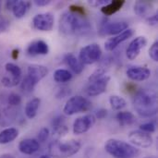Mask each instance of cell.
Returning <instances> with one entry per match:
<instances>
[{"mask_svg": "<svg viewBox=\"0 0 158 158\" xmlns=\"http://www.w3.org/2000/svg\"><path fill=\"white\" fill-rule=\"evenodd\" d=\"M59 31L65 35L82 36L92 31L91 22L84 17L72 12H65L59 19Z\"/></svg>", "mask_w": 158, "mask_h": 158, "instance_id": "cell-1", "label": "cell"}, {"mask_svg": "<svg viewBox=\"0 0 158 158\" xmlns=\"http://www.w3.org/2000/svg\"><path fill=\"white\" fill-rule=\"evenodd\" d=\"M133 106L136 112L144 118H150L157 113V94L152 90H141L133 97Z\"/></svg>", "mask_w": 158, "mask_h": 158, "instance_id": "cell-2", "label": "cell"}, {"mask_svg": "<svg viewBox=\"0 0 158 158\" xmlns=\"http://www.w3.org/2000/svg\"><path fill=\"white\" fill-rule=\"evenodd\" d=\"M105 149L114 158H135L140 155V150L135 146L118 139L108 140Z\"/></svg>", "mask_w": 158, "mask_h": 158, "instance_id": "cell-3", "label": "cell"}, {"mask_svg": "<svg viewBox=\"0 0 158 158\" xmlns=\"http://www.w3.org/2000/svg\"><path fill=\"white\" fill-rule=\"evenodd\" d=\"M81 143L76 140L67 142L56 141L49 145V152L55 157L68 158L76 155L81 150Z\"/></svg>", "mask_w": 158, "mask_h": 158, "instance_id": "cell-4", "label": "cell"}, {"mask_svg": "<svg viewBox=\"0 0 158 158\" xmlns=\"http://www.w3.org/2000/svg\"><path fill=\"white\" fill-rule=\"evenodd\" d=\"M91 106L92 103L87 98L81 95H77L70 97L67 101L63 108V112L68 116H72L78 113L86 112L91 108Z\"/></svg>", "mask_w": 158, "mask_h": 158, "instance_id": "cell-5", "label": "cell"}, {"mask_svg": "<svg viewBox=\"0 0 158 158\" xmlns=\"http://www.w3.org/2000/svg\"><path fill=\"white\" fill-rule=\"evenodd\" d=\"M102 57V49L97 44H91L82 47L80 51L79 59L83 65H92L98 62Z\"/></svg>", "mask_w": 158, "mask_h": 158, "instance_id": "cell-6", "label": "cell"}, {"mask_svg": "<svg viewBox=\"0 0 158 158\" xmlns=\"http://www.w3.org/2000/svg\"><path fill=\"white\" fill-rule=\"evenodd\" d=\"M129 140L133 144V146L135 145L143 149L151 147L154 143V139L151 134L143 132L140 130L131 131L129 134Z\"/></svg>", "mask_w": 158, "mask_h": 158, "instance_id": "cell-7", "label": "cell"}, {"mask_svg": "<svg viewBox=\"0 0 158 158\" xmlns=\"http://www.w3.org/2000/svg\"><path fill=\"white\" fill-rule=\"evenodd\" d=\"M54 22H55L54 16L49 12L37 14L32 19L33 27L36 30L41 31H52V29L54 27Z\"/></svg>", "mask_w": 158, "mask_h": 158, "instance_id": "cell-8", "label": "cell"}, {"mask_svg": "<svg viewBox=\"0 0 158 158\" xmlns=\"http://www.w3.org/2000/svg\"><path fill=\"white\" fill-rule=\"evenodd\" d=\"M129 29V24L125 21H114V22H104L99 30V33L102 36L118 35L124 31Z\"/></svg>", "mask_w": 158, "mask_h": 158, "instance_id": "cell-9", "label": "cell"}, {"mask_svg": "<svg viewBox=\"0 0 158 158\" xmlns=\"http://www.w3.org/2000/svg\"><path fill=\"white\" fill-rule=\"evenodd\" d=\"M109 81H110V77L105 75L104 77H102L96 81H90L85 90L86 94L89 96H97V95L104 94L106 91Z\"/></svg>", "mask_w": 158, "mask_h": 158, "instance_id": "cell-10", "label": "cell"}, {"mask_svg": "<svg viewBox=\"0 0 158 158\" xmlns=\"http://www.w3.org/2000/svg\"><path fill=\"white\" fill-rule=\"evenodd\" d=\"M96 118L94 115H86L78 118L73 123V133L76 135L83 134L90 131L95 123Z\"/></svg>", "mask_w": 158, "mask_h": 158, "instance_id": "cell-11", "label": "cell"}, {"mask_svg": "<svg viewBox=\"0 0 158 158\" xmlns=\"http://www.w3.org/2000/svg\"><path fill=\"white\" fill-rule=\"evenodd\" d=\"M146 44L147 40L144 36H138L133 39L127 48V57L130 60H134L135 58H137V56L141 53V50L146 45Z\"/></svg>", "mask_w": 158, "mask_h": 158, "instance_id": "cell-12", "label": "cell"}, {"mask_svg": "<svg viewBox=\"0 0 158 158\" xmlns=\"http://www.w3.org/2000/svg\"><path fill=\"white\" fill-rule=\"evenodd\" d=\"M133 34H134V31L132 29H127L123 32H121V33H119V34H118V35H116V36H114L112 38H109L105 43L106 50V51L115 50L120 44H122L123 42H125L126 40L131 38Z\"/></svg>", "mask_w": 158, "mask_h": 158, "instance_id": "cell-13", "label": "cell"}, {"mask_svg": "<svg viewBox=\"0 0 158 158\" xmlns=\"http://www.w3.org/2000/svg\"><path fill=\"white\" fill-rule=\"evenodd\" d=\"M126 74L129 79L134 81H143L150 78L151 70L146 67H131L127 69Z\"/></svg>", "mask_w": 158, "mask_h": 158, "instance_id": "cell-14", "label": "cell"}, {"mask_svg": "<svg viewBox=\"0 0 158 158\" xmlns=\"http://www.w3.org/2000/svg\"><path fill=\"white\" fill-rule=\"evenodd\" d=\"M48 74V69L43 65L32 64L28 67L27 76L35 83L37 84L41 80H43Z\"/></svg>", "mask_w": 158, "mask_h": 158, "instance_id": "cell-15", "label": "cell"}, {"mask_svg": "<svg viewBox=\"0 0 158 158\" xmlns=\"http://www.w3.org/2000/svg\"><path fill=\"white\" fill-rule=\"evenodd\" d=\"M49 52L48 44L43 40H36L31 42L27 47V53L30 56H44Z\"/></svg>", "mask_w": 158, "mask_h": 158, "instance_id": "cell-16", "label": "cell"}, {"mask_svg": "<svg viewBox=\"0 0 158 158\" xmlns=\"http://www.w3.org/2000/svg\"><path fill=\"white\" fill-rule=\"evenodd\" d=\"M40 149V143L35 139H25L19 142V151L23 155H33Z\"/></svg>", "mask_w": 158, "mask_h": 158, "instance_id": "cell-17", "label": "cell"}, {"mask_svg": "<svg viewBox=\"0 0 158 158\" xmlns=\"http://www.w3.org/2000/svg\"><path fill=\"white\" fill-rule=\"evenodd\" d=\"M51 125H52L53 132L58 137L66 135L69 131V128L66 124V118L61 115L55 117L51 122Z\"/></svg>", "mask_w": 158, "mask_h": 158, "instance_id": "cell-18", "label": "cell"}, {"mask_svg": "<svg viewBox=\"0 0 158 158\" xmlns=\"http://www.w3.org/2000/svg\"><path fill=\"white\" fill-rule=\"evenodd\" d=\"M64 62L70 68L75 74H81L84 69V65L72 53H67L64 56Z\"/></svg>", "mask_w": 158, "mask_h": 158, "instance_id": "cell-19", "label": "cell"}, {"mask_svg": "<svg viewBox=\"0 0 158 158\" xmlns=\"http://www.w3.org/2000/svg\"><path fill=\"white\" fill-rule=\"evenodd\" d=\"M124 4H125V0H113L110 1L107 5L102 6L101 11L106 16H111L117 13L118 11H119L124 6Z\"/></svg>", "mask_w": 158, "mask_h": 158, "instance_id": "cell-20", "label": "cell"}, {"mask_svg": "<svg viewBox=\"0 0 158 158\" xmlns=\"http://www.w3.org/2000/svg\"><path fill=\"white\" fill-rule=\"evenodd\" d=\"M116 118L118 120V122L119 123L120 126L124 127V126H130V125H133L136 123L137 118L136 117L129 111H120L117 114Z\"/></svg>", "mask_w": 158, "mask_h": 158, "instance_id": "cell-21", "label": "cell"}, {"mask_svg": "<svg viewBox=\"0 0 158 158\" xmlns=\"http://www.w3.org/2000/svg\"><path fill=\"white\" fill-rule=\"evenodd\" d=\"M19 136V131L16 128H7L0 131V144H7L13 142Z\"/></svg>", "mask_w": 158, "mask_h": 158, "instance_id": "cell-22", "label": "cell"}, {"mask_svg": "<svg viewBox=\"0 0 158 158\" xmlns=\"http://www.w3.org/2000/svg\"><path fill=\"white\" fill-rule=\"evenodd\" d=\"M41 104V100L39 98H32L31 100H30L25 106V115L28 118L32 119L36 117L37 115V111L39 109Z\"/></svg>", "mask_w": 158, "mask_h": 158, "instance_id": "cell-23", "label": "cell"}, {"mask_svg": "<svg viewBox=\"0 0 158 158\" xmlns=\"http://www.w3.org/2000/svg\"><path fill=\"white\" fill-rule=\"evenodd\" d=\"M30 2H27V1H16L13 8H12V12L14 14V16L17 18V19H21L23 18L27 11L29 10V7H30Z\"/></svg>", "mask_w": 158, "mask_h": 158, "instance_id": "cell-24", "label": "cell"}, {"mask_svg": "<svg viewBox=\"0 0 158 158\" xmlns=\"http://www.w3.org/2000/svg\"><path fill=\"white\" fill-rule=\"evenodd\" d=\"M153 6L149 1H137L134 5V11L138 16L145 17L151 11Z\"/></svg>", "mask_w": 158, "mask_h": 158, "instance_id": "cell-25", "label": "cell"}, {"mask_svg": "<svg viewBox=\"0 0 158 158\" xmlns=\"http://www.w3.org/2000/svg\"><path fill=\"white\" fill-rule=\"evenodd\" d=\"M71 79H72V74L68 69H56L54 73V80L58 83L68 82Z\"/></svg>", "mask_w": 158, "mask_h": 158, "instance_id": "cell-26", "label": "cell"}, {"mask_svg": "<svg viewBox=\"0 0 158 158\" xmlns=\"http://www.w3.org/2000/svg\"><path fill=\"white\" fill-rule=\"evenodd\" d=\"M109 103L111 107L115 110H121L127 106L126 100L118 95H111L109 97Z\"/></svg>", "mask_w": 158, "mask_h": 158, "instance_id": "cell-27", "label": "cell"}, {"mask_svg": "<svg viewBox=\"0 0 158 158\" xmlns=\"http://www.w3.org/2000/svg\"><path fill=\"white\" fill-rule=\"evenodd\" d=\"M6 71L10 74V77L16 78V79H21V69L19 66H17L14 63H6L5 65Z\"/></svg>", "mask_w": 158, "mask_h": 158, "instance_id": "cell-28", "label": "cell"}, {"mask_svg": "<svg viewBox=\"0 0 158 158\" xmlns=\"http://www.w3.org/2000/svg\"><path fill=\"white\" fill-rule=\"evenodd\" d=\"M35 86H36V84L27 75L24 77V79L20 82V88H21V90L24 91V92H27V93L31 92L34 89Z\"/></svg>", "mask_w": 158, "mask_h": 158, "instance_id": "cell-29", "label": "cell"}, {"mask_svg": "<svg viewBox=\"0 0 158 158\" xmlns=\"http://www.w3.org/2000/svg\"><path fill=\"white\" fill-rule=\"evenodd\" d=\"M20 80L21 79H16V78H12V77H10V78L9 77H4L1 80V82L5 87L11 88V87H14V86L18 85L20 82Z\"/></svg>", "mask_w": 158, "mask_h": 158, "instance_id": "cell-30", "label": "cell"}, {"mask_svg": "<svg viewBox=\"0 0 158 158\" xmlns=\"http://www.w3.org/2000/svg\"><path fill=\"white\" fill-rule=\"evenodd\" d=\"M105 68H106V67H100V68L96 69L93 72V74L89 77V82H90V81H96V80H98V79H100V78L104 77L105 74H106V69H105Z\"/></svg>", "mask_w": 158, "mask_h": 158, "instance_id": "cell-31", "label": "cell"}, {"mask_svg": "<svg viewBox=\"0 0 158 158\" xmlns=\"http://www.w3.org/2000/svg\"><path fill=\"white\" fill-rule=\"evenodd\" d=\"M7 103H8V105L12 106H17L20 105L21 97L19 94H18L16 93H11L7 97Z\"/></svg>", "mask_w": 158, "mask_h": 158, "instance_id": "cell-32", "label": "cell"}, {"mask_svg": "<svg viewBox=\"0 0 158 158\" xmlns=\"http://www.w3.org/2000/svg\"><path fill=\"white\" fill-rule=\"evenodd\" d=\"M49 134L50 131L47 128H42L40 130V131L38 132V136H37V141L38 143H45L47 141V139L49 138Z\"/></svg>", "mask_w": 158, "mask_h": 158, "instance_id": "cell-33", "label": "cell"}, {"mask_svg": "<svg viewBox=\"0 0 158 158\" xmlns=\"http://www.w3.org/2000/svg\"><path fill=\"white\" fill-rule=\"evenodd\" d=\"M156 124L154 122H147V123H143L140 126V131L146 132V133H153L156 131Z\"/></svg>", "mask_w": 158, "mask_h": 158, "instance_id": "cell-34", "label": "cell"}, {"mask_svg": "<svg viewBox=\"0 0 158 158\" xmlns=\"http://www.w3.org/2000/svg\"><path fill=\"white\" fill-rule=\"evenodd\" d=\"M149 56H150V57H151L154 61L157 62L158 61V41H156V42L152 44V46L150 47V49H149Z\"/></svg>", "mask_w": 158, "mask_h": 158, "instance_id": "cell-35", "label": "cell"}, {"mask_svg": "<svg viewBox=\"0 0 158 158\" xmlns=\"http://www.w3.org/2000/svg\"><path fill=\"white\" fill-rule=\"evenodd\" d=\"M111 0H89L88 3L90 6L94 7H98V6H104L107 5Z\"/></svg>", "mask_w": 158, "mask_h": 158, "instance_id": "cell-36", "label": "cell"}, {"mask_svg": "<svg viewBox=\"0 0 158 158\" xmlns=\"http://www.w3.org/2000/svg\"><path fill=\"white\" fill-rule=\"evenodd\" d=\"M69 10L70 12L74 13V14H78V15H81V16H85V11H84V8L80 6H77V5H71L69 6Z\"/></svg>", "mask_w": 158, "mask_h": 158, "instance_id": "cell-37", "label": "cell"}, {"mask_svg": "<svg viewBox=\"0 0 158 158\" xmlns=\"http://www.w3.org/2000/svg\"><path fill=\"white\" fill-rule=\"evenodd\" d=\"M69 94H70V90L68 87H61V88H59V90L56 95L57 98H64V97L68 96Z\"/></svg>", "mask_w": 158, "mask_h": 158, "instance_id": "cell-38", "label": "cell"}, {"mask_svg": "<svg viewBox=\"0 0 158 158\" xmlns=\"http://www.w3.org/2000/svg\"><path fill=\"white\" fill-rule=\"evenodd\" d=\"M9 20L6 18H0V32H4L7 31L9 28Z\"/></svg>", "mask_w": 158, "mask_h": 158, "instance_id": "cell-39", "label": "cell"}, {"mask_svg": "<svg viewBox=\"0 0 158 158\" xmlns=\"http://www.w3.org/2000/svg\"><path fill=\"white\" fill-rule=\"evenodd\" d=\"M146 23L150 26H156L158 24V15L157 13L154 14L153 16H150L146 18Z\"/></svg>", "mask_w": 158, "mask_h": 158, "instance_id": "cell-40", "label": "cell"}, {"mask_svg": "<svg viewBox=\"0 0 158 158\" xmlns=\"http://www.w3.org/2000/svg\"><path fill=\"white\" fill-rule=\"evenodd\" d=\"M106 115H107V110L104 109V108H100V109H98L96 111L94 118H98V119H103V118H105L106 117Z\"/></svg>", "mask_w": 158, "mask_h": 158, "instance_id": "cell-41", "label": "cell"}, {"mask_svg": "<svg viewBox=\"0 0 158 158\" xmlns=\"http://www.w3.org/2000/svg\"><path fill=\"white\" fill-rule=\"evenodd\" d=\"M51 3L50 0H34V4L38 6H45Z\"/></svg>", "mask_w": 158, "mask_h": 158, "instance_id": "cell-42", "label": "cell"}, {"mask_svg": "<svg viewBox=\"0 0 158 158\" xmlns=\"http://www.w3.org/2000/svg\"><path fill=\"white\" fill-rule=\"evenodd\" d=\"M15 3H16V0L6 1V8H7V9H11V10H12V8H13V6H14Z\"/></svg>", "mask_w": 158, "mask_h": 158, "instance_id": "cell-43", "label": "cell"}, {"mask_svg": "<svg viewBox=\"0 0 158 158\" xmlns=\"http://www.w3.org/2000/svg\"><path fill=\"white\" fill-rule=\"evenodd\" d=\"M0 158H15V156L10 154H3L0 156Z\"/></svg>", "mask_w": 158, "mask_h": 158, "instance_id": "cell-44", "label": "cell"}, {"mask_svg": "<svg viewBox=\"0 0 158 158\" xmlns=\"http://www.w3.org/2000/svg\"><path fill=\"white\" fill-rule=\"evenodd\" d=\"M18 56H19V50H18V49H15V50L13 51L12 56H13L14 59H16V58H18Z\"/></svg>", "mask_w": 158, "mask_h": 158, "instance_id": "cell-45", "label": "cell"}, {"mask_svg": "<svg viewBox=\"0 0 158 158\" xmlns=\"http://www.w3.org/2000/svg\"><path fill=\"white\" fill-rule=\"evenodd\" d=\"M40 158H51L50 156H42Z\"/></svg>", "mask_w": 158, "mask_h": 158, "instance_id": "cell-46", "label": "cell"}, {"mask_svg": "<svg viewBox=\"0 0 158 158\" xmlns=\"http://www.w3.org/2000/svg\"><path fill=\"white\" fill-rule=\"evenodd\" d=\"M1 8H2V2L0 1V13H1Z\"/></svg>", "mask_w": 158, "mask_h": 158, "instance_id": "cell-47", "label": "cell"}, {"mask_svg": "<svg viewBox=\"0 0 158 158\" xmlns=\"http://www.w3.org/2000/svg\"><path fill=\"white\" fill-rule=\"evenodd\" d=\"M144 158H156L155 156H148V157H144Z\"/></svg>", "mask_w": 158, "mask_h": 158, "instance_id": "cell-48", "label": "cell"}, {"mask_svg": "<svg viewBox=\"0 0 158 158\" xmlns=\"http://www.w3.org/2000/svg\"><path fill=\"white\" fill-rule=\"evenodd\" d=\"M0 118H1V112H0Z\"/></svg>", "mask_w": 158, "mask_h": 158, "instance_id": "cell-49", "label": "cell"}]
</instances>
